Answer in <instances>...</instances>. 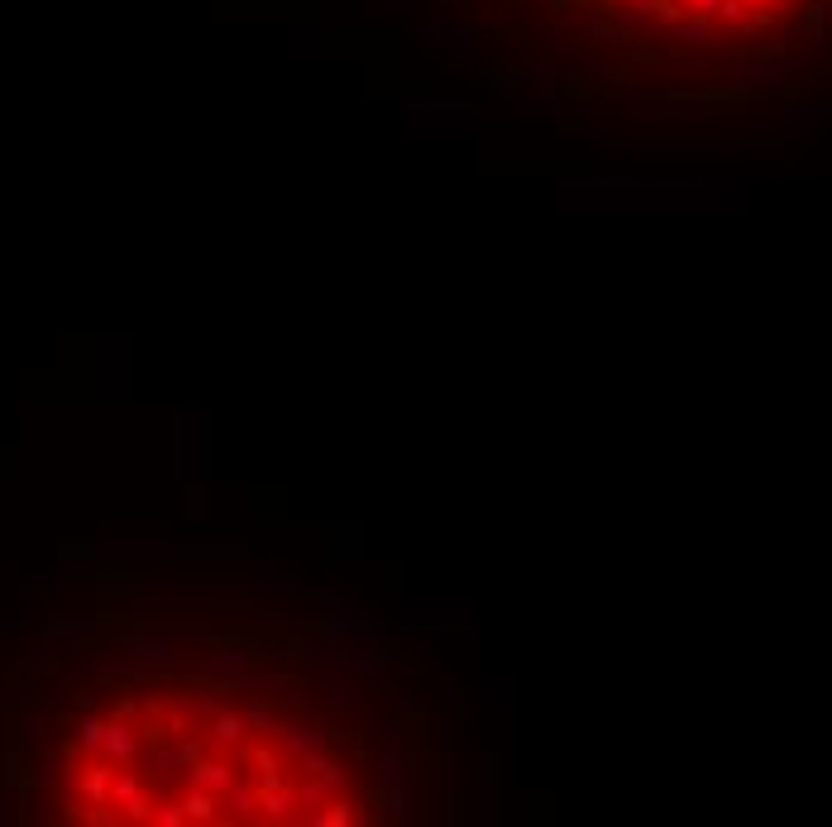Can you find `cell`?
<instances>
[{
  "mask_svg": "<svg viewBox=\"0 0 832 827\" xmlns=\"http://www.w3.org/2000/svg\"><path fill=\"white\" fill-rule=\"evenodd\" d=\"M177 804H182V818H187V823H216L220 818V799L206 794V789H182Z\"/></svg>",
  "mask_w": 832,
  "mask_h": 827,
  "instance_id": "277c9868",
  "label": "cell"
},
{
  "mask_svg": "<svg viewBox=\"0 0 832 827\" xmlns=\"http://www.w3.org/2000/svg\"><path fill=\"white\" fill-rule=\"evenodd\" d=\"M244 727H249V732H273V727H278V713H273V708H249V713H244Z\"/></svg>",
  "mask_w": 832,
  "mask_h": 827,
  "instance_id": "52a82bcc",
  "label": "cell"
},
{
  "mask_svg": "<svg viewBox=\"0 0 832 827\" xmlns=\"http://www.w3.org/2000/svg\"><path fill=\"white\" fill-rule=\"evenodd\" d=\"M225 799H230V808H235V818H259V794H254L244 780L230 784V794H225Z\"/></svg>",
  "mask_w": 832,
  "mask_h": 827,
  "instance_id": "5b68a950",
  "label": "cell"
},
{
  "mask_svg": "<svg viewBox=\"0 0 832 827\" xmlns=\"http://www.w3.org/2000/svg\"><path fill=\"white\" fill-rule=\"evenodd\" d=\"M240 780L235 775V765L230 761H197L192 770H187V780H182V789H206V794H216V799H225L230 794V784Z\"/></svg>",
  "mask_w": 832,
  "mask_h": 827,
  "instance_id": "7a4b0ae2",
  "label": "cell"
},
{
  "mask_svg": "<svg viewBox=\"0 0 832 827\" xmlns=\"http://www.w3.org/2000/svg\"><path fill=\"white\" fill-rule=\"evenodd\" d=\"M244 737H249V727H244L240 708H230V703H211V718H206L201 741H206L211 751H235V746H244Z\"/></svg>",
  "mask_w": 832,
  "mask_h": 827,
  "instance_id": "6da1fadb",
  "label": "cell"
},
{
  "mask_svg": "<svg viewBox=\"0 0 832 827\" xmlns=\"http://www.w3.org/2000/svg\"><path fill=\"white\" fill-rule=\"evenodd\" d=\"M311 775H316V780H321V789H326V794H350V775H345V770H340V765L321 761V765H316V770H311Z\"/></svg>",
  "mask_w": 832,
  "mask_h": 827,
  "instance_id": "8992f818",
  "label": "cell"
},
{
  "mask_svg": "<svg viewBox=\"0 0 832 827\" xmlns=\"http://www.w3.org/2000/svg\"><path fill=\"white\" fill-rule=\"evenodd\" d=\"M249 665H254V655L244 651V646H225V651H216L201 670L216 679V684H244V679H249Z\"/></svg>",
  "mask_w": 832,
  "mask_h": 827,
  "instance_id": "3957f363",
  "label": "cell"
}]
</instances>
